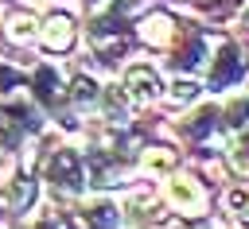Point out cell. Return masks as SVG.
<instances>
[{
  "instance_id": "obj_2",
  "label": "cell",
  "mask_w": 249,
  "mask_h": 229,
  "mask_svg": "<svg viewBox=\"0 0 249 229\" xmlns=\"http://www.w3.org/2000/svg\"><path fill=\"white\" fill-rule=\"evenodd\" d=\"M160 89H163V82H160V74H156L152 66L136 62V66L124 70V97H128L132 105H148V101H156Z\"/></svg>"
},
{
  "instance_id": "obj_9",
  "label": "cell",
  "mask_w": 249,
  "mask_h": 229,
  "mask_svg": "<svg viewBox=\"0 0 249 229\" xmlns=\"http://www.w3.org/2000/svg\"><path fill=\"white\" fill-rule=\"evenodd\" d=\"M237 78H241V62H237V54H233V50L218 54V62H214V85H230V82H237Z\"/></svg>"
},
{
  "instance_id": "obj_12",
  "label": "cell",
  "mask_w": 249,
  "mask_h": 229,
  "mask_svg": "<svg viewBox=\"0 0 249 229\" xmlns=\"http://www.w3.org/2000/svg\"><path fill=\"white\" fill-rule=\"evenodd\" d=\"M171 97H175V101H195V97H198V82H187V78H179V82L171 85Z\"/></svg>"
},
{
  "instance_id": "obj_13",
  "label": "cell",
  "mask_w": 249,
  "mask_h": 229,
  "mask_svg": "<svg viewBox=\"0 0 249 229\" xmlns=\"http://www.w3.org/2000/svg\"><path fill=\"white\" fill-rule=\"evenodd\" d=\"M226 202H230V206H233V210L241 213V210L249 206V194H245V190H230V194H226Z\"/></svg>"
},
{
  "instance_id": "obj_1",
  "label": "cell",
  "mask_w": 249,
  "mask_h": 229,
  "mask_svg": "<svg viewBox=\"0 0 249 229\" xmlns=\"http://www.w3.org/2000/svg\"><path fill=\"white\" fill-rule=\"evenodd\" d=\"M163 198H167V206H175V210H183V213H202V210H206L202 182H195V179H187V175L167 179V182H163Z\"/></svg>"
},
{
  "instance_id": "obj_6",
  "label": "cell",
  "mask_w": 249,
  "mask_h": 229,
  "mask_svg": "<svg viewBox=\"0 0 249 229\" xmlns=\"http://www.w3.org/2000/svg\"><path fill=\"white\" fill-rule=\"evenodd\" d=\"M82 221H86L89 229H117V225H121L117 206H113V202H105V198L89 202V206H86V213H82Z\"/></svg>"
},
{
  "instance_id": "obj_7",
  "label": "cell",
  "mask_w": 249,
  "mask_h": 229,
  "mask_svg": "<svg viewBox=\"0 0 249 229\" xmlns=\"http://www.w3.org/2000/svg\"><path fill=\"white\" fill-rule=\"evenodd\" d=\"M31 194H35V182H31V179H12V182L0 190V202L19 210V206H27V202H31Z\"/></svg>"
},
{
  "instance_id": "obj_4",
  "label": "cell",
  "mask_w": 249,
  "mask_h": 229,
  "mask_svg": "<svg viewBox=\"0 0 249 229\" xmlns=\"http://www.w3.org/2000/svg\"><path fill=\"white\" fill-rule=\"evenodd\" d=\"M47 179H51L54 186H62V190H78V186H82V163H78V155L62 147V151L51 159Z\"/></svg>"
},
{
  "instance_id": "obj_10",
  "label": "cell",
  "mask_w": 249,
  "mask_h": 229,
  "mask_svg": "<svg viewBox=\"0 0 249 229\" xmlns=\"http://www.w3.org/2000/svg\"><path fill=\"white\" fill-rule=\"evenodd\" d=\"M171 163H175V155L167 147H148L144 151V171H171Z\"/></svg>"
},
{
  "instance_id": "obj_8",
  "label": "cell",
  "mask_w": 249,
  "mask_h": 229,
  "mask_svg": "<svg viewBox=\"0 0 249 229\" xmlns=\"http://www.w3.org/2000/svg\"><path fill=\"white\" fill-rule=\"evenodd\" d=\"M39 35V23H35V16H27V12H16L12 19H8V39H16V43H31Z\"/></svg>"
},
{
  "instance_id": "obj_5",
  "label": "cell",
  "mask_w": 249,
  "mask_h": 229,
  "mask_svg": "<svg viewBox=\"0 0 249 229\" xmlns=\"http://www.w3.org/2000/svg\"><path fill=\"white\" fill-rule=\"evenodd\" d=\"M171 35H175V23H171V16H148L144 23H140V39L144 43H152V47H163V43H171Z\"/></svg>"
},
{
  "instance_id": "obj_3",
  "label": "cell",
  "mask_w": 249,
  "mask_h": 229,
  "mask_svg": "<svg viewBox=\"0 0 249 229\" xmlns=\"http://www.w3.org/2000/svg\"><path fill=\"white\" fill-rule=\"evenodd\" d=\"M74 19L70 16H51V19H43V27H39V43L47 47V50H70L74 47Z\"/></svg>"
},
{
  "instance_id": "obj_11",
  "label": "cell",
  "mask_w": 249,
  "mask_h": 229,
  "mask_svg": "<svg viewBox=\"0 0 249 229\" xmlns=\"http://www.w3.org/2000/svg\"><path fill=\"white\" fill-rule=\"evenodd\" d=\"M70 97H74L78 105H93V101H97V85H93L89 78H74V89H70Z\"/></svg>"
}]
</instances>
